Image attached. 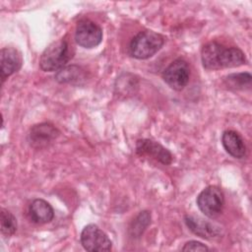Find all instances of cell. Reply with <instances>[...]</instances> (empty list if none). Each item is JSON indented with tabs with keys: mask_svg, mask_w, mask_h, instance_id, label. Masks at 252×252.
I'll use <instances>...</instances> for the list:
<instances>
[{
	"mask_svg": "<svg viewBox=\"0 0 252 252\" xmlns=\"http://www.w3.org/2000/svg\"><path fill=\"white\" fill-rule=\"evenodd\" d=\"M182 251H209V247L202 242L191 240L184 244V246L182 247Z\"/></svg>",
	"mask_w": 252,
	"mask_h": 252,
	"instance_id": "cell-18",
	"label": "cell"
},
{
	"mask_svg": "<svg viewBox=\"0 0 252 252\" xmlns=\"http://www.w3.org/2000/svg\"><path fill=\"white\" fill-rule=\"evenodd\" d=\"M184 220L187 227L193 233H195L200 237L211 239L220 235V229L218 226L203 220L200 217L188 215V216H185Z\"/></svg>",
	"mask_w": 252,
	"mask_h": 252,
	"instance_id": "cell-11",
	"label": "cell"
},
{
	"mask_svg": "<svg viewBox=\"0 0 252 252\" xmlns=\"http://www.w3.org/2000/svg\"><path fill=\"white\" fill-rule=\"evenodd\" d=\"M164 44V37L154 31L138 32L129 44L131 56L137 59H148L155 55Z\"/></svg>",
	"mask_w": 252,
	"mask_h": 252,
	"instance_id": "cell-3",
	"label": "cell"
},
{
	"mask_svg": "<svg viewBox=\"0 0 252 252\" xmlns=\"http://www.w3.org/2000/svg\"><path fill=\"white\" fill-rule=\"evenodd\" d=\"M190 68L186 60L177 58L163 71L162 79L173 90H183L189 82Z\"/></svg>",
	"mask_w": 252,
	"mask_h": 252,
	"instance_id": "cell-7",
	"label": "cell"
},
{
	"mask_svg": "<svg viewBox=\"0 0 252 252\" xmlns=\"http://www.w3.org/2000/svg\"><path fill=\"white\" fill-rule=\"evenodd\" d=\"M252 77L249 73H237L226 76L223 80L224 85L231 90H244L251 85Z\"/></svg>",
	"mask_w": 252,
	"mask_h": 252,
	"instance_id": "cell-14",
	"label": "cell"
},
{
	"mask_svg": "<svg viewBox=\"0 0 252 252\" xmlns=\"http://www.w3.org/2000/svg\"><path fill=\"white\" fill-rule=\"evenodd\" d=\"M60 132L50 123H40L33 125L28 134V141L34 149H43L48 147L58 136Z\"/></svg>",
	"mask_w": 252,
	"mask_h": 252,
	"instance_id": "cell-8",
	"label": "cell"
},
{
	"mask_svg": "<svg viewBox=\"0 0 252 252\" xmlns=\"http://www.w3.org/2000/svg\"><path fill=\"white\" fill-rule=\"evenodd\" d=\"M31 220L37 224L50 222L54 218V211L51 205L43 199L33 200L29 207Z\"/></svg>",
	"mask_w": 252,
	"mask_h": 252,
	"instance_id": "cell-13",
	"label": "cell"
},
{
	"mask_svg": "<svg viewBox=\"0 0 252 252\" xmlns=\"http://www.w3.org/2000/svg\"><path fill=\"white\" fill-rule=\"evenodd\" d=\"M221 143L226 151L231 157L235 158H242L246 155V147L242 137L233 130H226L222 133Z\"/></svg>",
	"mask_w": 252,
	"mask_h": 252,
	"instance_id": "cell-12",
	"label": "cell"
},
{
	"mask_svg": "<svg viewBox=\"0 0 252 252\" xmlns=\"http://www.w3.org/2000/svg\"><path fill=\"white\" fill-rule=\"evenodd\" d=\"M55 79L59 83H73L84 79V72L78 66L64 67L56 74Z\"/></svg>",
	"mask_w": 252,
	"mask_h": 252,
	"instance_id": "cell-15",
	"label": "cell"
},
{
	"mask_svg": "<svg viewBox=\"0 0 252 252\" xmlns=\"http://www.w3.org/2000/svg\"><path fill=\"white\" fill-rule=\"evenodd\" d=\"M136 153L141 157H149L157 161L168 165L172 162L171 153L159 143L150 139H140L136 143Z\"/></svg>",
	"mask_w": 252,
	"mask_h": 252,
	"instance_id": "cell-9",
	"label": "cell"
},
{
	"mask_svg": "<svg viewBox=\"0 0 252 252\" xmlns=\"http://www.w3.org/2000/svg\"><path fill=\"white\" fill-rule=\"evenodd\" d=\"M1 233L5 236H12L17 230V220L15 216L5 210L1 209Z\"/></svg>",
	"mask_w": 252,
	"mask_h": 252,
	"instance_id": "cell-17",
	"label": "cell"
},
{
	"mask_svg": "<svg viewBox=\"0 0 252 252\" xmlns=\"http://www.w3.org/2000/svg\"><path fill=\"white\" fill-rule=\"evenodd\" d=\"M204 68L219 70L239 67L247 63L244 53L237 47H227L216 41L205 44L201 51Z\"/></svg>",
	"mask_w": 252,
	"mask_h": 252,
	"instance_id": "cell-1",
	"label": "cell"
},
{
	"mask_svg": "<svg viewBox=\"0 0 252 252\" xmlns=\"http://www.w3.org/2000/svg\"><path fill=\"white\" fill-rule=\"evenodd\" d=\"M81 243L88 251H109L112 242L97 225L91 223L86 225L81 232Z\"/></svg>",
	"mask_w": 252,
	"mask_h": 252,
	"instance_id": "cell-5",
	"label": "cell"
},
{
	"mask_svg": "<svg viewBox=\"0 0 252 252\" xmlns=\"http://www.w3.org/2000/svg\"><path fill=\"white\" fill-rule=\"evenodd\" d=\"M75 40L84 48L95 47L102 40V31L94 22L83 19L76 26Z\"/></svg>",
	"mask_w": 252,
	"mask_h": 252,
	"instance_id": "cell-6",
	"label": "cell"
},
{
	"mask_svg": "<svg viewBox=\"0 0 252 252\" xmlns=\"http://www.w3.org/2000/svg\"><path fill=\"white\" fill-rule=\"evenodd\" d=\"M74 51L66 39H58L50 43L39 58V67L45 72L61 70L73 57Z\"/></svg>",
	"mask_w": 252,
	"mask_h": 252,
	"instance_id": "cell-2",
	"label": "cell"
},
{
	"mask_svg": "<svg viewBox=\"0 0 252 252\" xmlns=\"http://www.w3.org/2000/svg\"><path fill=\"white\" fill-rule=\"evenodd\" d=\"M0 58L1 84H3L8 77L21 69L23 58L21 52L14 47H3L0 51Z\"/></svg>",
	"mask_w": 252,
	"mask_h": 252,
	"instance_id": "cell-10",
	"label": "cell"
},
{
	"mask_svg": "<svg viewBox=\"0 0 252 252\" xmlns=\"http://www.w3.org/2000/svg\"><path fill=\"white\" fill-rule=\"evenodd\" d=\"M197 205L200 211L208 218L218 217L224 205V195L217 186H208L197 197Z\"/></svg>",
	"mask_w": 252,
	"mask_h": 252,
	"instance_id": "cell-4",
	"label": "cell"
},
{
	"mask_svg": "<svg viewBox=\"0 0 252 252\" xmlns=\"http://www.w3.org/2000/svg\"><path fill=\"white\" fill-rule=\"evenodd\" d=\"M151 223V214L148 211L141 212L130 225V233L133 237H139Z\"/></svg>",
	"mask_w": 252,
	"mask_h": 252,
	"instance_id": "cell-16",
	"label": "cell"
}]
</instances>
